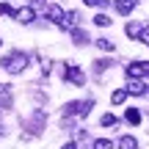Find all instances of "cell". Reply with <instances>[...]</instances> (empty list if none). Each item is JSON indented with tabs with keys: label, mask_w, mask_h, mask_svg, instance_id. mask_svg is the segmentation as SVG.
<instances>
[{
	"label": "cell",
	"mask_w": 149,
	"mask_h": 149,
	"mask_svg": "<svg viewBox=\"0 0 149 149\" xmlns=\"http://www.w3.org/2000/svg\"><path fill=\"white\" fill-rule=\"evenodd\" d=\"M0 66H3L8 74H19V72L28 69V55L25 53H8V55L0 58Z\"/></svg>",
	"instance_id": "1"
},
{
	"label": "cell",
	"mask_w": 149,
	"mask_h": 149,
	"mask_svg": "<svg viewBox=\"0 0 149 149\" xmlns=\"http://www.w3.org/2000/svg\"><path fill=\"white\" fill-rule=\"evenodd\" d=\"M64 80H66V83H74V86H83L86 83V74H83V69H80L77 64H66Z\"/></svg>",
	"instance_id": "2"
},
{
	"label": "cell",
	"mask_w": 149,
	"mask_h": 149,
	"mask_svg": "<svg viewBox=\"0 0 149 149\" xmlns=\"http://www.w3.org/2000/svg\"><path fill=\"white\" fill-rule=\"evenodd\" d=\"M124 72L127 77H149V61H133Z\"/></svg>",
	"instance_id": "3"
},
{
	"label": "cell",
	"mask_w": 149,
	"mask_h": 149,
	"mask_svg": "<svg viewBox=\"0 0 149 149\" xmlns=\"http://www.w3.org/2000/svg\"><path fill=\"white\" fill-rule=\"evenodd\" d=\"M33 19H36V11H33V6H22V8L14 11V22H19V25H31Z\"/></svg>",
	"instance_id": "4"
},
{
	"label": "cell",
	"mask_w": 149,
	"mask_h": 149,
	"mask_svg": "<svg viewBox=\"0 0 149 149\" xmlns=\"http://www.w3.org/2000/svg\"><path fill=\"white\" fill-rule=\"evenodd\" d=\"M44 19L61 22V19H64V8H61L58 3H44Z\"/></svg>",
	"instance_id": "5"
},
{
	"label": "cell",
	"mask_w": 149,
	"mask_h": 149,
	"mask_svg": "<svg viewBox=\"0 0 149 149\" xmlns=\"http://www.w3.org/2000/svg\"><path fill=\"white\" fill-rule=\"evenodd\" d=\"M127 91H130V94H135V97H141V94H146V91H149V83H146L144 77H130Z\"/></svg>",
	"instance_id": "6"
},
{
	"label": "cell",
	"mask_w": 149,
	"mask_h": 149,
	"mask_svg": "<svg viewBox=\"0 0 149 149\" xmlns=\"http://www.w3.org/2000/svg\"><path fill=\"white\" fill-rule=\"evenodd\" d=\"M11 105H14V97H11V86L0 83V108H3V111H8Z\"/></svg>",
	"instance_id": "7"
},
{
	"label": "cell",
	"mask_w": 149,
	"mask_h": 149,
	"mask_svg": "<svg viewBox=\"0 0 149 149\" xmlns=\"http://www.w3.org/2000/svg\"><path fill=\"white\" fill-rule=\"evenodd\" d=\"M133 8H135V0H116V11H119L122 17L133 14Z\"/></svg>",
	"instance_id": "8"
},
{
	"label": "cell",
	"mask_w": 149,
	"mask_h": 149,
	"mask_svg": "<svg viewBox=\"0 0 149 149\" xmlns=\"http://www.w3.org/2000/svg\"><path fill=\"white\" fill-rule=\"evenodd\" d=\"M141 31H144V25H138V22H127V28H124L130 39H141Z\"/></svg>",
	"instance_id": "9"
},
{
	"label": "cell",
	"mask_w": 149,
	"mask_h": 149,
	"mask_svg": "<svg viewBox=\"0 0 149 149\" xmlns=\"http://www.w3.org/2000/svg\"><path fill=\"white\" fill-rule=\"evenodd\" d=\"M116 146H119V149H138V141H135L133 135H122Z\"/></svg>",
	"instance_id": "10"
},
{
	"label": "cell",
	"mask_w": 149,
	"mask_h": 149,
	"mask_svg": "<svg viewBox=\"0 0 149 149\" xmlns=\"http://www.w3.org/2000/svg\"><path fill=\"white\" fill-rule=\"evenodd\" d=\"M74 22H77V14H74V11H69V14H64V19L58 22V28L69 31V28H74Z\"/></svg>",
	"instance_id": "11"
},
{
	"label": "cell",
	"mask_w": 149,
	"mask_h": 149,
	"mask_svg": "<svg viewBox=\"0 0 149 149\" xmlns=\"http://www.w3.org/2000/svg\"><path fill=\"white\" fill-rule=\"evenodd\" d=\"M127 97H130V91H127V88H116V91L111 94V102H113V105H122Z\"/></svg>",
	"instance_id": "12"
},
{
	"label": "cell",
	"mask_w": 149,
	"mask_h": 149,
	"mask_svg": "<svg viewBox=\"0 0 149 149\" xmlns=\"http://www.w3.org/2000/svg\"><path fill=\"white\" fill-rule=\"evenodd\" d=\"M72 42H74V44H88V33H86V31H77V28H72Z\"/></svg>",
	"instance_id": "13"
},
{
	"label": "cell",
	"mask_w": 149,
	"mask_h": 149,
	"mask_svg": "<svg viewBox=\"0 0 149 149\" xmlns=\"http://www.w3.org/2000/svg\"><path fill=\"white\" fill-rule=\"evenodd\" d=\"M94 44H97V47L102 50V53H113V50H116V44H113L111 39H97Z\"/></svg>",
	"instance_id": "14"
},
{
	"label": "cell",
	"mask_w": 149,
	"mask_h": 149,
	"mask_svg": "<svg viewBox=\"0 0 149 149\" xmlns=\"http://www.w3.org/2000/svg\"><path fill=\"white\" fill-rule=\"evenodd\" d=\"M80 113V102H66L64 105V116H77Z\"/></svg>",
	"instance_id": "15"
},
{
	"label": "cell",
	"mask_w": 149,
	"mask_h": 149,
	"mask_svg": "<svg viewBox=\"0 0 149 149\" xmlns=\"http://www.w3.org/2000/svg\"><path fill=\"white\" fill-rule=\"evenodd\" d=\"M124 119H127L130 124H141V111H135V108H130V111L124 113Z\"/></svg>",
	"instance_id": "16"
},
{
	"label": "cell",
	"mask_w": 149,
	"mask_h": 149,
	"mask_svg": "<svg viewBox=\"0 0 149 149\" xmlns=\"http://www.w3.org/2000/svg\"><path fill=\"white\" fill-rule=\"evenodd\" d=\"M91 149H113V141L111 138H97L94 144H91Z\"/></svg>",
	"instance_id": "17"
},
{
	"label": "cell",
	"mask_w": 149,
	"mask_h": 149,
	"mask_svg": "<svg viewBox=\"0 0 149 149\" xmlns=\"http://www.w3.org/2000/svg\"><path fill=\"white\" fill-rule=\"evenodd\" d=\"M94 25L97 28H108V25H113V22H111V17H108V14H97L94 17Z\"/></svg>",
	"instance_id": "18"
},
{
	"label": "cell",
	"mask_w": 149,
	"mask_h": 149,
	"mask_svg": "<svg viewBox=\"0 0 149 149\" xmlns=\"http://www.w3.org/2000/svg\"><path fill=\"white\" fill-rule=\"evenodd\" d=\"M108 66H111V61H108V58H100V61H94V72H97V74H102V72L108 69Z\"/></svg>",
	"instance_id": "19"
},
{
	"label": "cell",
	"mask_w": 149,
	"mask_h": 149,
	"mask_svg": "<svg viewBox=\"0 0 149 149\" xmlns=\"http://www.w3.org/2000/svg\"><path fill=\"white\" fill-rule=\"evenodd\" d=\"M91 108H94V100L80 102V113H77V116H80V119H83V116H88V111H91Z\"/></svg>",
	"instance_id": "20"
},
{
	"label": "cell",
	"mask_w": 149,
	"mask_h": 149,
	"mask_svg": "<svg viewBox=\"0 0 149 149\" xmlns=\"http://www.w3.org/2000/svg\"><path fill=\"white\" fill-rule=\"evenodd\" d=\"M116 122H119V119L113 116V113H105V116L100 119V124H102V127H111V124H116Z\"/></svg>",
	"instance_id": "21"
},
{
	"label": "cell",
	"mask_w": 149,
	"mask_h": 149,
	"mask_svg": "<svg viewBox=\"0 0 149 149\" xmlns=\"http://www.w3.org/2000/svg\"><path fill=\"white\" fill-rule=\"evenodd\" d=\"M86 6H88V8H105L108 6V0H83Z\"/></svg>",
	"instance_id": "22"
},
{
	"label": "cell",
	"mask_w": 149,
	"mask_h": 149,
	"mask_svg": "<svg viewBox=\"0 0 149 149\" xmlns=\"http://www.w3.org/2000/svg\"><path fill=\"white\" fill-rule=\"evenodd\" d=\"M0 17H14V8L8 3H0Z\"/></svg>",
	"instance_id": "23"
},
{
	"label": "cell",
	"mask_w": 149,
	"mask_h": 149,
	"mask_svg": "<svg viewBox=\"0 0 149 149\" xmlns=\"http://www.w3.org/2000/svg\"><path fill=\"white\" fill-rule=\"evenodd\" d=\"M138 42L149 47V25H144V31H141V39H138Z\"/></svg>",
	"instance_id": "24"
},
{
	"label": "cell",
	"mask_w": 149,
	"mask_h": 149,
	"mask_svg": "<svg viewBox=\"0 0 149 149\" xmlns=\"http://www.w3.org/2000/svg\"><path fill=\"white\" fill-rule=\"evenodd\" d=\"M61 149H77V144H74V141H69V144H64Z\"/></svg>",
	"instance_id": "25"
},
{
	"label": "cell",
	"mask_w": 149,
	"mask_h": 149,
	"mask_svg": "<svg viewBox=\"0 0 149 149\" xmlns=\"http://www.w3.org/2000/svg\"><path fill=\"white\" fill-rule=\"evenodd\" d=\"M36 3H47V0H36Z\"/></svg>",
	"instance_id": "26"
},
{
	"label": "cell",
	"mask_w": 149,
	"mask_h": 149,
	"mask_svg": "<svg viewBox=\"0 0 149 149\" xmlns=\"http://www.w3.org/2000/svg\"><path fill=\"white\" fill-rule=\"evenodd\" d=\"M0 44H3V39H0Z\"/></svg>",
	"instance_id": "27"
}]
</instances>
